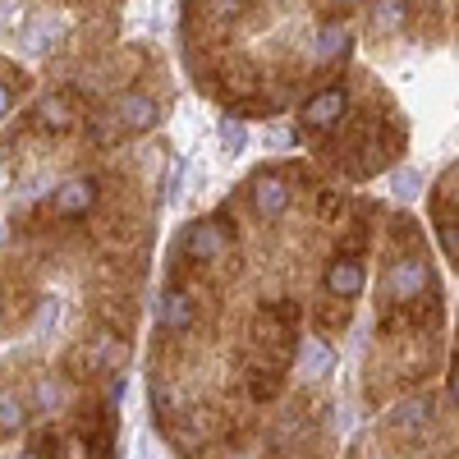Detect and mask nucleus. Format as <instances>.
Returning a JSON list of instances; mask_svg holds the SVG:
<instances>
[{"instance_id": "obj_3", "label": "nucleus", "mask_w": 459, "mask_h": 459, "mask_svg": "<svg viewBox=\"0 0 459 459\" xmlns=\"http://www.w3.org/2000/svg\"><path fill=\"white\" fill-rule=\"evenodd\" d=\"M92 198H97V184L92 179H69L60 194L51 198V212L56 216H83L92 207Z\"/></svg>"}, {"instance_id": "obj_2", "label": "nucleus", "mask_w": 459, "mask_h": 459, "mask_svg": "<svg viewBox=\"0 0 459 459\" xmlns=\"http://www.w3.org/2000/svg\"><path fill=\"white\" fill-rule=\"evenodd\" d=\"M340 115H344V92L326 88V92H317L308 106H303V125H308V129H331Z\"/></svg>"}, {"instance_id": "obj_4", "label": "nucleus", "mask_w": 459, "mask_h": 459, "mask_svg": "<svg viewBox=\"0 0 459 459\" xmlns=\"http://www.w3.org/2000/svg\"><path fill=\"white\" fill-rule=\"evenodd\" d=\"M326 290H331V294H340V299H354V294L363 290V266H359L354 257L335 262L331 272H326Z\"/></svg>"}, {"instance_id": "obj_12", "label": "nucleus", "mask_w": 459, "mask_h": 459, "mask_svg": "<svg viewBox=\"0 0 459 459\" xmlns=\"http://www.w3.org/2000/svg\"><path fill=\"white\" fill-rule=\"evenodd\" d=\"M244 5H248V0H212V10H216V14H239Z\"/></svg>"}, {"instance_id": "obj_13", "label": "nucleus", "mask_w": 459, "mask_h": 459, "mask_svg": "<svg viewBox=\"0 0 459 459\" xmlns=\"http://www.w3.org/2000/svg\"><path fill=\"white\" fill-rule=\"evenodd\" d=\"M225 143L239 147V143H244V129H239V125H225Z\"/></svg>"}, {"instance_id": "obj_6", "label": "nucleus", "mask_w": 459, "mask_h": 459, "mask_svg": "<svg viewBox=\"0 0 459 459\" xmlns=\"http://www.w3.org/2000/svg\"><path fill=\"white\" fill-rule=\"evenodd\" d=\"M285 203H290V184H285L281 175H266V179H257V207H262L266 216L285 212Z\"/></svg>"}, {"instance_id": "obj_11", "label": "nucleus", "mask_w": 459, "mask_h": 459, "mask_svg": "<svg viewBox=\"0 0 459 459\" xmlns=\"http://www.w3.org/2000/svg\"><path fill=\"white\" fill-rule=\"evenodd\" d=\"M340 47H344V32H335V28H326V32H322V60H331V56H335Z\"/></svg>"}, {"instance_id": "obj_14", "label": "nucleus", "mask_w": 459, "mask_h": 459, "mask_svg": "<svg viewBox=\"0 0 459 459\" xmlns=\"http://www.w3.org/2000/svg\"><path fill=\"white\" fill-rule=\"evenodd\" d=\"M10 110V88H0V115Z\"/></svg>"}, {"instance_id": "obj_1", "label": "nucleus", "mask_w": 459, "mask_h": 459, "mask_svg": "<svg viewBox=\"0 0 459 459\" xmlns=\"http://www.w3.org/2000/svg\"><path fill=\"white\" fill-rule=\"evenodd\" d=\"M152 120H157V106H152L147 97H120L115 101V110H110V134H138V129H147Z\"/></svg>"}, {"instance_id": "obj_10", "label": "nucleus", "mask_w": 459, "mask_h": 459, "mask_svg": "<svg viewBox=\"0 0 459 459\" xmlns=\"http://www.w3.org/2000/svg\"><path fill=\"white\" fill-rule=\"evenodd\" d=\"M404 23V5L400 0H381V28H400Z\"/></svg>"}, {"instance_id": "obj_7", "label": "nucleus", "mask_w": 459, "mask_h": 459, "mask_svg": "<svg viewBox=\"0 0 459 459\" xmlns=\"http://www.w3.org/2000/svg\"><path fill=\"white\" fill-rule=\"evenodd\" d=\"M19 428H23V400L0 391V437H10V432H19Z\"/></svg>"}, {"instance_id": "obj_9", "label": "nucleus", "mask_w": 459, "mask_h": 459, "mask_svg": "<svg viewBox=\"0 0 459 459\" xmlns=\"http://www.w3.org/2000/svg\"><path fill=\"white\" fill-rule=\"evenodd\" d=\"M188 248H194L198 257H212V253L221 248V235H216V230H212V225H198V230H194V235H188Z\"/></svg>"}, {"instance_id": "obj_5", "label": "nucleus", "mask_w": 459, "mask_h": 459, "mask_svg": "<svg viewBox=\"0 0 459 459\" xmlns=\"http://www.w3.org/2000/svg\"><path fill=\"white\" fill-rule=\"evenodd\" d=\"M161 326H170V331H184V326H194V303H188V294L184 290H170L166 299H161Z\"/></svg>"}, {"instance_id": "obj_8", "label": "nucleus", "mask_w": 459, "mask_h": 459, "mask_svg": "<svg viewBox=\"0 0 459 459\" xmlns=\"http://www.w3.org/2000/svg\"><path fill=\"white\" fill-rule=\"evenodd\" d=\"M42 125L69 129V125H74V106H69L65 97H47V101H42Z\"/></svg>"}]
</instances>
